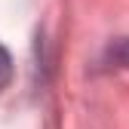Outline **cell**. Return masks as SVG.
<instances>
[{
	"label": "cell",
	"mask_w": 129,
	"mask_h": 129,
	"mask_svg": "<svg viewBox=\"0 0 129 129\" xmlns=\"http://www.w3.org/2000/svg\"><path fill=\"white\" fill-rule=\"evenodd\" d=\"M105 64L108 68H129V37H120V40H114L108 46Z\"/></svg>",
	"instance_id": "obj_1"
},
{
	"label": "cell",
	"mask_w": 129,
	"mask_h": 129,
	"mask_svg": "<svg viewBox=\"0 0 129 129\" xmlns=\"http://www.w3.org/2000/svg\"><path fill=\"white\" fill-rule=\"evenodd\" d=\"M12 83V55L3 43H0V92Z\"/></svg>",
	"instance_id": "obj_2"
}]
</instances>
